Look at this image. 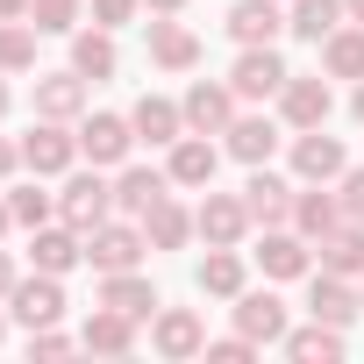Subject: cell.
<instances>
[{"mask_svg":"<svg viewBox=\"0 0 364 364\" xmlns=\"http://www.w3.org/2000/svg\"><path fill=\"white\" fill-rule=\"evenodd\" d=\"M107 215H114V186L100 178V164H93V171H72L65 193H58V222H72V229L86 236V229H100Z\"/></svg>","mask_w":364,"mask_h":364,"instance_id":"cell-1","label":"cell"},{"mask_svg":"<svg viewBox=\"0 0 364 364\" xmlns=\"http://www.w3.org/2000/svg\"><path fill=\"white\" fill-rule=\"evenodd\" d=\"M293 171L307 178V186H336V178L350 171V157H343V143L328 136V122H321V129H293Z\"/></svg>","mask_w":364,"mask_h":364,"instance_id":"cell-2","label":"cell"},{"mask_svg":"<svg viewBox=\"0 0 364 364\" xmlns=\"http://www.w3.org/2000/svg\"><path fill=\"white\" fill-rule=\"evenodd\" d=\"M286 79H293V72H286V58H279L272 43H243V58H236V72H229L236 100H279Z\"/></svg>","mask_w":364,"mask_h":364,"instance_id":"cell-3","label":"cell"},{"mask_svg":"<svg viewBox=\"0 0 364 364\" xmlns=\"http://www.w3.org/2000/svg\"><path fill=\"white\" fill-rule=\"evenodd\" d=\"M143 250H150V236L129 229V222H100V229H86V264H93V272H136Z\"/></svg>","mask_w":364,"mask_h":364,"instance_id":"cell-4","label":"cell"},{"mask_svg":"<svg viewBox=\"0 0 364 364\" xmlns=\"http://www.w3.org/2000/svg\"><path fill=\"white\" fill-rule=\"evenodd\" d=\"M72 157H79V136H72L65 122H43V114H36V129L22 136V164H29L36 178H58V171H72Z\"/></svg>","mask_w":364,"mask_h":364,"instance_id":"cell-5","label":"cell"},{"mask_svg":"<svg viewBox=\"0 0 364 364\" xmlns=\"http://www.w3.org/2000/svg\"><path fill=\"white\" fill-rule=\"evenodd\" d=\"M279 114H286V129H321L328 114H336V93H328V79L314 72V79H286L279 86Z\"/></svg>","mask_w":364,"mask_h":364,"instance_id":"cell-6","label":"cell"},{"mask_svg":"<svg viewBox=\"0 0 364 364\" xmlns=\"http://www.w3.org/2000/svg\"><path fill=\"white\" fill-rule=\"evenodd\" d=\"M129 150H136V122H129V114H86V122H79V157H93V164H129Z\"/></svg>","mask_w":364,"mask_h":364,"instance_id":"cell-7","label":"cell"},{"mask_svg":"<svg viewBox=\"0 0 364 364\" xmlns=\"http://www.w3.org/2000/svg\"><path fill=\"white\" fill-rule=\"evenodd\" d=\"M193 229L208 236V250H236V243H243V229H250L243 193H208V200L193 208Z\"/></svg>","mask_w":364,"mask_h":364,"instance_id":"cell-8","label":"cell"},{"mask_svg":"<svg viewBox=\"0 0 364 364\" xmlns=\"http://www.w3.org/2000/svg\"><path fill=\"white\" fill-rule=\"evenodd\" d=\"M8 314H15L22 328H50V321L65 314V286H58V272L15 279V293H8Z\"/></svg>","mask_w":364,"mask_h":364,"instance_id":"cell-9","label":"cell"},{"mask_svg":"<svg viewBox=\"0 0 364 364\" xmlns=\"http://www.w3.org/2000/svg\"><path fill=\"white\" fill-rule=\"evenodd\" d=\"M243 208H250V222H257V229H286V222H293V186H286L272 164H250Z\"/></svg>","mask_w":364,"mask_h":364,"instance_id":"cell-10","label":"cell"},{"mask_svg":"<svg viewBox=\"0 0 364 364\" xmlns=\"http://www.w3.org/2000/svg\"><path fill=\"white\" fill-rule=\"evenodd\" d=\"M129 122H136V143H150V150H171L178 136H186V107L164 100V93H143L129 107Z\"/></svg>","mask_w":364,"mask_h":364,"instance_id":"cell-11","label":"cell"},{"mask_svg":"<svg viewBox=\"0 0 364 364\" xmlns=\"http://www.w3.org/2000/svg\"><path fill=\"white\" fill-rule=\"evenodd\" d=\"M178 107H186V129H193V136H222V129L236 122V86H208V79H193Z\"/></svg>","mask_w":364,"mask_h":364,"instance_id":"cell-12","label":"cell"},{"mask_svg":"<svg viewBox=\"0 0 364 364\" xmlns=\"http://www.w3.org/2000/svg\"><path fill=\"white\" fill-rule=\"evenodd\" d=\"M36 114L43 122H79L86 114V72H36Z\"/></svg>","mask_w":364,"mask_h":364,"instance_id":"cell-13","label":"cell"},{"mask_svg":"<svg viewBox=\"0 0 364 364\" xmlns=\"http://www.w3.org/2000/svg\"><path fill=\"white\" fill-rule=\"evenodd\" d=\"M150 65H157V72H193V65H200V36H193L186 22L157 15V22H150Z\"/></svg>","mask_w":364,"mask_h":364,"instance_id":"cell-14","label":"cell"},{"mask_svg":"<svg viewBox=\"0 0 364 364\" xmlns=\"http://www.w3.org/2000/svg\"><path fill=\"white\" fill-rule=\"evenodd\" d=\"M150 343H157V357H200L208 350V328H200L193 307H164L150 321Z\"/></svg>","mask_w":364,"mask_h":364,"instance_id":"cell-15","label":"cell"},{"mask_svg":"<svg viewBox=\"0 0 364 364\" xmlns=\"http://www.w3.org/2000/svg\"><path fill=\"white\" fill-rule=\"evenodd\" d=\"M215 164H222V150L208 143V136H178L171 143V157H164V171H171V186H215Z\"/></svg>","mask_w":364,"mask_h":364,"instance_id":"cell-16","label":"cell"},{"mask_svg":"<svg viewBox=\"0 0 364 364\" xmlns=\"http://www.w3.org/2000/svg\"><path fill=\"white\" fill-rule=\"evenodd\" d=\"M222 150L243 157V164H272V150H279V122H272V114H236V122L222 129Z\"/></svg>","mask_w":364,"mask_h":364,"instance_id":"cell-17","label":"cell"},{"mask_svg":"<svg viewBox=\"0 0 364 364\" xmlns=\"http://www.w3.org/2000/svg\"><path fill=\"white\" fill-rule=\"evenodd\" d=\"M357 307H364V300L350 293V279H343V272H314V286H307V314H314V321L350 328V321H357Z\"/></svg>","mask_w":364,"mask_h":364,"instance_id":"cell-18","label":"cell"},{"mask_svg":"<svg viewBox=\"0 0 364 364\" xmlns=\"http://www.w3.org/2000/svg\"><path fill=\"white\" fill-rule=\"evenodd\" d=\"M164 193H171V171H150V164H122V178H114V208L136 215V222H143Z\"/></svg>","mask_w":364,"mask_h":364,"instance_id":"cell-19","label":"cell"},{"mask_svg":"<svg viewBox=\"0 0 364 364\" xmlns=\"http://www.w3.org/2000/svg\"><path fill=\"white\" fill-rule=\"evenodd\" d=\"M236 328L250 343H286V300L279 293H236Z\"/></svg>","mask_w":364,"mask_h":364,"instance_id":"cell-20","label":"cell"},{"mask_svg":"<svg viewBox=\"0 0 364 364\" xmlns=\"http://www.w3.org/2000/svg\"><path fill=\"white\" fill-rule=\"evenodd\" d=\"M79 257H86V236H79L72 222H65V229H50V222H43V229H36V243H29V264H36V272H58V279H65Z\"/></svg>","mask_w":364,"mask_h":364,"instance_id":"cell-21","label":"cell"},{"mask_svg":"<svg viewBox=\"0 0 364 364\" xmlns=\"http://www.w3.org/2000/svg\"><path fill=\"white\" fill-rule=\"evenodd\" d=\"M307 236L300 229H264V243H257V264H264V279H300L307 272Z\"/></svg>","mask_w":364,"mask_h":364,"instance_id":"cell-22","label":"cell"},{"mask_svg":"<svg viewBox=\"0 0 364 364\" xmlns=\"http://www.w3.org/2000/svg\"><path fill=\"white\" fill-rule=\"evenodd\" d=\"M100 307H114V314H129V321H150V314H157V293H150V279H136V272H100Z\"/></svg>","mask_w":364,"mask_h":364,"instance_id":"cell-23","label":"cell"},{"mask_svg":"<svg viewBox=\"0 0 364 364\" xmlns=\"http://www.w3.org/2000/svg\"><path fill=\"white\" fill-rule=\"evenodd\" d=\"M79 343H86V350H100V357H129V350H136V321H129V314H114V307H93V314H86V328H79Z\"/></svg>","mask_w":364,"mask_h":364,"instance_id":"cell-24","label":"cell"},{"mask_svg":"<svg viewBox=\"0 0 364 364\" xmlns=\"http://www.w3.org/2000/svg\"><path fill=\"white\" fill-rule=\"evenodd\" d=\"M321 272H343V279H364V222H336L321 243Z\"/></svg>","mask_w":364,"mask_h":364,"instance_id":"cell-25","label":"cell"},{"mask_svg":"<svg viewBox=\"0 0 364 364\" xmlns=\"http://www.w3.org/2000/svg\"><path fill=\"white\" fill-rule=\"evenodd\" d=\"M286 15H279V0H236L229 8V36L236 43H279Z\"/></svg>","mask_w":364,"mask_h":364,"instance_id":"cell-26","label":"cell"},{"mask_svg":"<svg viewBox=\"0 0 364 364\" xmlns=\"http://www.w3.org/2000/svg\"><path fill=\"white\" fill-rule=\"evenodd\" d=\"M343 22H350L343 0H293V15H286V29H293L300 43H321V36H336Z\"/></svg>","mask_w":364,"mask_h":364,"instance_id":"cell-27","label":"cell"},{"mask_svg":"<svg viewBox=\"0 0 364 364\" xmlns=\"http://www.w3.org/2000/svg\"><path fill=\"white\" fill-rule=\"evenodd\" d=\"M72 72L86 79H114V29H72Z\"/></svg>","mask_w":364,"mask_h":364,"instance_id":"cell-28","label":"cell"},{"mask_svg":"<svg viewBox=\"0 0 364 364\" xmlns=\"http://www.w3.org/2000/svg\"><path fill=\"white\" fill-rule=\"evenodd\" d=\"M336 222H343V200H336V193H321V186L293 193V229H300L307 243H321V236H328Z\"/></svg>","mask_w":364,"mask_h":364,"instance_id":"cell-29","label":"cell"},{"mask_svg":"<svg viewBox=\"0 0 364 364\" xmlns=\"http://www.w3.org/2000/svg\"><path fill=\"white\" fill-rule=\"evenodd\" d=\"M286 357H300V364H336V357H343V328H328V321L286 328Z\"/></svg>","mask_w":364,"mask_h":364,"instance_id":"cell-30","label":"cell"},{"mask_svg":"<svg viewBox=\"0 0 364 364\" xmlns=\"http://www.w3.org/2000/svg\"><path fill=\"white\" fill-rule=\"evenodd\" d=\"M321 72H328V79H364V22L321 36Z\"/></svg>","mask_w":364,"mask_h":364,"instance_id":"cell-31","label":"cell"},{"mask_svg":"<svg viewBox=\"0 0 364 364\" xmlns=\"http://www.w3.org/2000/svg\"><path fill=\"white\" fill-rule=\"evenodd\" d=\"M143 236H150V250H178V243L193 236V215H186V208H178V200L164 193V200L143 215Z\"/></svg>","mask_w":364,"mask_h":364,"instance_id":"cell-32","label":"cell"},{"mask_svg":"<svg viewBox=\"0 0 364 364\" xmlns=\"http://www.w3.org/2000/svg\"><path fill=\"white\" fill-rule=\"evenodd\" d=\"M200 293L236 300V293H243V257H236V250H208V257H200Z\"/></svg>","mask_w":364,"mask_h":364,"instance_id":"cell-33","label":"cell"},{"mask_svg":"<svg viewBox=\"0 0 364 364\" xmlns=\"http://www.w3.org/2000/svg\"><path fill=\"white\" fill-rule=\"evenodd\" d=\"M36 22H0V72H29L36 65Z\"/></svg>","mask_w":364,"mask_h":364,"instance_id":"cell-34","label":"cell"},{"mask_svg":"<svg viewBox=\"0 0 364 364\" xmlns=\"http://www.w3.org/2000/svg\"><path fill=\"white\" fill-rule=\"evenodd\" d=\"M29 22L43 36H72L79 29V0H29Z\"/></svg>","mask_w":364,"mask_h":364,"instance_id":"cell-35","label":"cell"},{"mask_svg":"<svg viewBox=\"0 0 364 364\" xmlns=\"http://www.w3.org/2000/svg\"><path fill=\"white\" fill-rule=\"evenodd\" d=\"M8 208H15V222H22V229H43V222L58 215V200H50V193H36V186H15V193H8Z\"/></svg>","mask_w":364,"mask_h":364,"instance_id":"cell-36","label":"cell"},{"mask_svg":"<svg viewBox=\"0 0 364 364\" xmlns=\"http://www.w3.org/2000/svg\"><path fill=\"white\" fill-rule=\"evenodd\" d=\"M336 200H343V222H364V164H350L336 178Z\"/></svg>","mask_w":364,"mask_h":364,"instance_id":"cell-37","label":"cell"},{"mask_svg":"<svg viewBox=\"0 0 364 364\" xmlns=\"http://www.w3.org/2000/svg\"><path fill=\"white\" fill-rule=\"evenodd\" d=\"M208 357H215V364H250V357H257V343H250V336L236 328V336H222V343H208Z\"/></svg>","mask_w":364,"mask_h":364,"instance_id":"cell-38","label":"cell"},{"mask_svg":"<svg viewBox=\"0 0 364 364\" xmlns=\"http://www.w3.org/2000/svg\"><path fill=\"white\" fill-rule=\"evenodd\" d=\"M29 357H72V336H58V321L50 328H29Z\"/></svg>","mask_w":364,"mask_h":364,"instance_id":"cell-39","label":"cell"},{"mask_svg":"<svg viewBox=\"0 0 364 364\" xmlns=\"http://www.w3.org/2000/svg\"><path fill=\"white\" fill-rule=\"evenodd\" d=\"M136 8H143V0H93V22H100V29H122Z\"/></svg>","mask_w":364,"mask_h":364,"instance_id":"cell-40","label":"cell"},{"mask_svg":"<svg viewBox=\"0 0 364 364\" xmlns=\"http://www.w3.org/2000/svg\"><path fill=\"white\" fill-rule=\"evenodd\" d=\"M15 164H22V143H8V136H0V178H8Z\"/></svg>","mask_w":364,"mask_h":364,"instance_id":"cell-41","label":"cell"},{"mask_svg":"<svg viewBox=\"0 0 364 364\" xmlns=\"http://www.w3.org/2000/svg\"><path fill=\"white\" fill-rule=\"evenodd\" d=\"M0 22H29V0H0Z\"/></svg>","mask_w":364,"mask_h":364,"instance_id":"cell-42","label":"cell"},{"mask_svg":"<svg viewBox=\"0 0 364 364\" xmlns=\"http://www.w3.org/2000/svg\"><path fill=\"white\" fill-rule=\"evenodd\" d=\"M8 293H15V257L0 250V300H8Z\"/></svg>","mask_w":364,"mask_h":364,"instance_id":"cell-43","label":"cell"},{"mask_svg":"<svg viewBox=\"0 0 364 364\" xmlns=\"http://www.w3.org/2000/svg\"><path fill=\"white\" fill-rule=\"evenodd\" d=\"M143 8H150V15H178V8H186V0H143Z\"/></svg>","mask_w":364,"mask_h":364,"instance_id":"cell-44","label":"cell"},{"mask_svg":"<svg viewBox=\"0 0 364 364\" xmlns=\"http://www.w3.org/2000/svg\"><path fill=\"white\" fill-rule=\"evenodd\" d=\"M8 222H15V208H8V200H0V236H8Z\"/></svg>","mask_w":364,"mask_h":364,"instance_id":"cell-45","label":"cell"},{"mask_svg":"<svg viewBox=\"0 0 364 364\" xmlns=\"http://www.w3.org/2000/svg\"><path fill=\"white\" fill-rule=\"evenodd\" d=\"M343 8H350V22H364V0H343Z\"/></svg>","mask_w":364,"mask_h":364,"instance_id":"cell-46","label":"cell"},{"mask_svg":"<svg viewBox=\"0 0 364 364\" xmlns=\"http://www.w3.org/2000/svg\"><path fill=\"white\" fill-rule=\"evenodd\" d=\"M350 107H357V122H364V79H357V100H350Z\"/></svg>","mask_w":364,"mask_h":364,"instance_id":"cell-47","label":"cell"},{"mask_svg":"<svg viewBox=\"0 0 364 364\" xmlns=\"http://www.w3.org/2000/svg\"><path fill=\"white\" fill-rule=\"evenodd\" d=\"M0 114H8V79H0Z\"/></svg>","mask_w":364,"mask_h":364,"instance_id":"cell-48","label":"cell"},{"mask_svg":"<svg viewBox=\"0 0 364 364\" xmlns=\"http://www.w3.org/2000/svg\"><path fill=\"white\" fill-rule=\"evenodd\" d=\"M0 336H8V314H0Z\"/></svg>","mask_w":364,"mask_h":364,"instance_id":"cell-49","label":"cell"},{"mask_svg":"<svg viewBox=\"0 0 364 364\" xmlns=\"http://www.w3.org/2000/svg\"><path fill=\"white\" fill-rule=\"evenodd\" d=\"M357 300H364V286H357Z\"/></svg>","mask_w":364,"mask_h":364,"instance_id":"cell-50","label":"cell"}]
</instances>
